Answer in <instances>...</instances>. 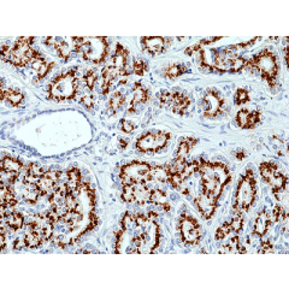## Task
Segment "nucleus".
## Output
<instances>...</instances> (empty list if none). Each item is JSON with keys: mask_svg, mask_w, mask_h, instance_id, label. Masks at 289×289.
I'll return each mask as SVG.
<instances>
[{"mask_svg": "<svg viewBox=\"0 0 289 289\" xmlns=\"http://www.w3.org/2000/svg\"><path fill=\"white\" fill-rule=\"evenodd\" d=\"M47 87V99L50 100L57 103L73 100L78 90L76 68H72L55 75Z\"/></svg>", "mask_w": 289, "mask_h": 289, "instance_id": "obj_1", "label": "nucleus"}, {"mask_svg": "<svg viewBox=\"0 0 289 289\" xmlns=\"http://www.w3.org/2000/svg\"><path fill=\"white\" fill-rule=\"evenodd\" d=\"M246 69L259 73L260 77L265 80L270 87L277 86V75L280 72L277 57L269 47L263 48L251 59H247Z\"/></svg>", "mask_w": 289, "mask_h": 289, "instance_id": "obj_2", "label": "nucleus"}, {"mask_svg": "<svg viewBox=\"0 0 289 289\" xmlns=\"http://www.w3.org/2000/svg\"><path fill=\"white\" fill-rule=\"evenodd\" d=\"M257 181L252 169H247L240 177L235 193V202L233 205L234 214H242L250 211L257 199Z\"/></svg>", "mask_w": 289, "mask_h": 289, "instance_id": "obj_3", "label": "nucleus"}, {"mask_svg": "<svg viewBox=\"0 0 289 289\" xmlns=\"http://www.w3.org/2000/svg\"><path fill=\"white\" fill-rule=\"evenodd\" d=\"M35 37H18L12 46L11 57L9 63L16 68H24L29 63H33L36 58L41 57L37 51L32 48V44L34 42Z\"/></svg>", "mask_w": 289, "mask_h": 289, "instance_id": "obj_4", "label": "nucleus"}, {"mask_svg": "<svg viewBox=\"0 0 289 289\" xmlns=\"http://www.w3.org/2000/svg\"><path fill=\"white\" fill-rule=\"evenodd\" d=\"M120 177L123 184L146 183L152 180V165L141 161L130 162L122 166Z\"/></svg>", "mask_w": 289, "mask_h": 289, "instance_id": "obj_5", "label": "nucleus"}, {"mask_svg": "<svg viewBox=\"0 0 289 289\" xmlns=\"http://www.w3.org/2000/svg\"><path fill=\"white\" fill-rule=\"evenodd\" d=\"M177 230L181 235L182 242L189 246L199 245L200 240L204 235V230L197 218L193 217L187 211H183L180 216Z\"/></svg>", "mask_w": 289, "mask_h": 289, "instance_id": "obj_6", "label": "nucleus"}, {"mask_svg": "<svg viewBox=\"0 0 289 289\" xmlns=\"http://www.w3.org/2000/svg\"><path fill=\"white\" fill-rule=\"evenodd\" d=\"M171 134L162 130H151L141 134L135 143V147L141 153H158L166 147Z\"/></svg>", "mask_w": 289, "mask_h": 289, "instance_id": "obj_7", "label": "nucleus"}, {"mask_svg": "<svg viewBox=\"0 0 289 289\" xmlns=\"http://www.w3.org/2000/svg\"><path fill=\"white\" fill-rule=\"evenodd\" d=\"M81 53L83 59L92 62L94 64H100L105 60L108 53V44L106 37H87L85 44L77 51Z\"/></svg>", "mask_w": 289, "mask_h": 289, "instance_id": "obj_8", "label": "nucleus"}, {"mask_svg": "<svg viewBox=\"0 0 289 289\" xmlns=\"http://www.w3.org/2000/svg\"><path fill=\"white\" fill-rule=\"evenodd\" d=\"M158 99L162 108L166 106L172 112L179 116L186 115V112L189 110L193 103L192 99L188 95H186L182 92H179V90H176V92L164 90V92H162L159 94Z\"/></svg>", "mask_w": 289, "mask_h": 289, "instance_id": "obj_9", "label": "nucleus"}, {"mask_svg": "<svg viewBox=\"0 0 289 289\" xmlns=\"http://www.w3.org/2000/svg\"><path fill=\"white\" fill-rule=\"evenodd\" d=\"M225 101L216 88H209L201 99V111L205 118H216L223 115Z\"/></svg>", "mask_w": 289, "mask_h": 289, "instance_id": "obj_10", "label": "nucleus"}, {"mask_svg": "<svg viewBox=\"0 0 289 289\" xmlns=\"http://www.w3.org/2000/svg\"><path fill=\"white\" fill-rule=\"evenodd\" d=\"M198 172L201 175V177L215 179L223 187H227L228 183H230L232 181L230 170L224 163H212V162H207L205 159H200Z\"/></svg>", "mask_w": 289, "mask_h": 289, "instance_id": "obj_11", "label": "nucleus"}, {"mask_svg": "<svg viewBox=\"0 0 289 289\" xmlns=\"http://www.w3.org/2000/svg\"><path fill=\"white\" fill-rule=\"evenodd\" d=\"M25 224L29 225V229L34 230L37 234L41 235L44 241L50 240L53 235V224L54 223L50 219L47 211H44L42 214H37L33 216Z\"/></svg>", "mask_w": 289, "mask_h": 289, "instance_id": "obj_12", "label": "nucleus"}, {"mask_svg": "<svg viewBox=\"0 0 289 289\" xmlns=\"http://www.w3.org/2000/svg\"><path fill=\"white\" fill-rule=\"evenodd\" d=\"M218 199L207 193H200L195 197V206L205 219H211L217 210Z\"/></svg>", "mask_w": 289, "mask_h": 289, "instance_id": "obj_13", "label": "nucleus"}, {"mask_svg": "<svg viewBox=\"0 0 289 289\" xmlns=\"http://www.w3.org/2000/svg\"><path fill=\"white\" fill-rule=\"evenodd\" d=\"M260 121H262V112L258 110L250 111L248 108H241L235 117V123L241 129H254Z\"/></svg>", "mask_w": 289, "mask_h": 289, "instance_id": "obj_14", "label": "nucleus"}, {"mask_svg": "<svg viewBox=\"0 0 289 289\" xmlns=\"http://www.w3.org/2000/svg\"><path fill=\"white\" fill-rule=\"evenodd\" d=\"M128 48L124 47L121 42L116 45V51L111 58V65L118 70L121 77H128L130 72L128 70Z\"/></svg>", "mask_w": 289, "mask_h": 289, "instance_id": "obj_15", "label": "nucleus"}, {"mask_svg": "<svg viewBox=\"0 0 289 289\" xmlns=\"http://www.w3.org/2000/svg\"><path fill=\"white\" fill-rule=\"evenodd\" d=\"M171 40L169 37H161V36H144L141 37V44L144 51L152 55H157L163 53L169 46Z\"/></svg>", "mask_w": 289, "mask_h": 289, "instance_id": "obj_16", "label": "nucleus"}, {"mask_svg": "<svg viewBox=\"0 0 289 289\" xmlns=\"http://www.w3.org/2000/svg\"><path fill=\"white\" fill-rule=\"evenodd\" d=\"M60 177V171H53V170H48L45 172L41 177L39 179L36 183L37 191L40 192L41 195H46L54 189L57 186L58 180Z\"/></svg>", "mask_w": 289, "mask_h": 289, "instance_id": "obj_17", "label": "nucleus"}, {"mask_svg": "<svg viewBox=\"0 0 289 289\" xmlns=\"http://www.w3.org/2000/svg\"><path fill=\"white\" fill-rule=\"evenodd\" d=\"M133 95H131L130 105H129L128 112H135V108L140 104H146L151 98V92L147 87H144L141 82L134 83L133 86Z\"/></svg>", "mask_w": 289, "mask_h": 289, "instance_id": "obj_18", "label": "nucleus"}, {"mask_svg": "<svg viewBox=\"0 0 289 289\" xmlns=\"http://www.w3.org/2000/svg\"><path fill=\"white\" fill-rule=\"evenodd\" d=\"M271 225L270 216H269L268 210L264 209L263 211H260L259 214L257 215V218L254 220V228H253V235L255 236L263 237L268 233L269 228Z\"/></svg>", "mask_w": 289, "mask_h": 289, "instance_id": "obj_19", "label": "nucleus"}, {"mask_svg": "<svg viewBox=\"0 0 289 289\" xmlns=\"http://www.w3.org/2000/svg\"><path fill=\"white\" fill-rule=\"evenodd\" d=\"M101 77H103V82H101V94L106 95L110 92V88L112 86V83L117 80L118 77H121L120 72L116 68H113L112 65L104 68L103 72H101Z\"/></svg>", "mask_w": 289, "mask_h": 289, "instance_id": "obj_20", "label": "nucleus"}, {"mask_svg": "<svg viewBox=\"0 0 289 289\" xmlns=\"http://www.w3.org/2000/svg\"><path fill=\"white\" fill-rule=\"evenodd\" d=\"M287 182H288L287 175L281 172L280 170H278V171L271 177L269 183H270L271 191H272L273 194L276 195V198L278 197V194H281V193L286 191V188H287Z\"/></svg>", "mask_w": 289, "mask_h": 289, "instance_id": "obj_21", "label": "nucleus"}, {"mask_svg": "<svg viewBox=\"0 0 289 289\" xmlns=\"http://www.w3.org/2000/svg\"><path fill=\"white\" fill-rule=\"evenodd\" d=\"M4 219H5V224H6V227L9 228L10 230H12L14 233L21 230L22 228H23V225L25 224V218L23 216V214L18 211L10 212Z\"/></svg>", "mask_w": 289, "mask_h": 289, "instance_id": "obj_22", "label": "nucleus"}, {"mask_svg": "<svg viewBox=\"0 0 289 289\" xmlns=\"http://www.w3.org/2000/svg\"><path fill=\"white\" fill-rule=\"evenodd\" d=\"M0 198H1V206L12 209L17 205V199L15 198V193L10 187V184L1 182L0 184Z\"/></svg>", "mask_w": 289, "mask_h": 289, "instance_id": "obj_23", "label": "nucleus"}, {"mask_svg": "<svg viewBox=\"0 0 289 289\" xmlns=\"http://www.w3.org/2000/svg\"><path fill=\"white\" fill-rule=\"evenodd\" d=\"M151 204L156 205V206L161 207L164 211H169L170 205L168 202V195L162 189H151L149 193V201Z\"/></svg>", "mask_w": 289, "mask_h": 289, "instance_id": "obj_24", "label": "nucleus"}, {"mask_svg": "<svg viewBox=\"0 0 289 289\" xmlns=\"http://www.w3.org/2000/svg\"><path fill=\"white\" fill-rule=\"evenodd\" d=\"M1 171L5 172H21L23 169V163L19 161L16 157L11 156H4L1 159V164H0Z\"/></svg>", "mask_w": 289, "mask_h": 289, "instance_id": "obj_25", "label": "nucleus"}, {"mask_svg": "<svg viewBox=\"0 0 289 289\" xmlns=\"http://www.w3.org/2000/svg\"><path fill=\"white\" fill-rule=\"evenodd\" d=\"M1 99L2 100H7L12 106H19L23 104L24 95L22 94L19 90H14V88H5L4 86L1 87Z\"/></svg>", "mask_w": 289, "mask_h": 289, "instance_id": "obj_26", "label": "nucleus"}, {"mask_svg": "<svg viewBox=\"0 0 289 289\" xmlns=\"http://www.w3.org/2000/svg\"><path fill=\"white\" fill-rule=\"evenodd\" d=\"M22 191H21V195L22 199L24 200L27 204L30 205H35L37 202L40 198V192L37 191L36 186L35 184H25L22 183Z\"/></svg>", "mask_w": 289, "mask_h": 289, "instance_id": "obj_27", "label": "nucleus"}, {"mask_svg": "<svg viewBox=\"0 0 289 289\" xmlns=\"http://www.w3.org/2000/svg\"><path fill=\"white\" fill-rule=\"evenodd\" d=\"M134 186V202L140 206L149 201V193L151 189L147 188L144 183H133Z\"/></svg>", "mask_w": 289, "mask_h": 289, "instance_id": "obj_28", "label": "nucleus"}, {"mask_svg": "<svg viewBox=\"0 0 289 289\" xmlns=\"http://www.w3.org/2000/svg\"><path fill=\"white\" fill-rule=\"evenodd\" d=\"M198 139L193 138V136H183L181 138L179 144V148H177V156L181 158H187V156L189 154V152L192 151L193 147L198 144Z\"/></svg>", "mask_w": 289, "mask_h": 289, "instance_id": "obj_29", "label": "nucleus"}, {"mask_svg": "<svg viewBox=\"0 0 289 289\" xmlns=\"http://www.w3.org/2000/svg\"><path fill=\"white\" fill-rule=\"evenodd\" d=\"M126 103V96L123 95V93L121 92H115L111 96L110 101H108V115H115L120 108H122V106L124 105Z\"/></svg>", "mask_w": 289, "mask_h": 289, "instance_id": "obj_30", "label": "nucleus"}, {"mask_svg": "<svg viewBox=\"0 0 289 289\" xmlns=\"http://www.w3.org/2000/svg\"><path fill=\"white\" fill-rule=\"evenodd\" d=\"M68 177V187H69L70 192H73L75 189L78 188L81 183H82V176H81V171L77 168H72L68 170L67 172Z\"/></svg>", "mask_w": 289, "mask_h": 289, "instance_id": "obj_31", "label": "nucleus"}, {"mask_svg": "<svg viewBox=\"0 0 289 289\" xmlns=\"http://www.w3.org/2000/svg\"><path fill=\"white\" fill-rule=\"evenodd\" d=\"M245 247H242L239 236H235L229 240V242L225 243L222 248H220L219 253H246Z\"/></svg>", "mask_w": 289, "mask_h": 289, "instance_id": "obj_32", "label": "nucleus"}, {"mask_svg": "<svg viewBox=\"0 0 289 289\" xmlns=\"http://www.w3.org/2000/svg\"><path fill=\"white\" fill-rule=\"evenodd\" d=\"M25 248H36L44 242V239L41 237V235L37 234L34 230L29 229L27 233L23 235Z\"/></svg>", "mask_w": 289, "mask_h": 289, "instance_id": "obj_33", "label": "nucleus"}, {"mask_svg": "<svg viewBox=\"0 0 289 289\" xmlns=\"http://www.w3.org/2000/svg\"><path fill=\"white\" fill-rule=\"evenodd\" d=\"M186 72L187 69L183 64H171L168 65V67L164 69L163 75L164 77L170 78V80H175V78L180 77V76H182Z\"/></svg>", "mask_w": 289, "mask_h": 289, "instance_id": "obj_34", "label": "nucleus"}, {"mask_svg": "<svg viewBox=\"0 0 289 289\" xmlns=\"http://www.w3.org/2000/svg\"><path fill=\"white\" fill-rule=\"evenodd\" d=\"M278 171V166L277 164L275 163H269V162H264V163L260 164L259 166V172L262 179L264 180L265 182H268L271 180V177Z\"/></svg>", "mask_w": 289, "mask_h": 289, "instance_id": "obj_35", "label": "nucleus"}, {"mask_svg": "<svg viewBox=\"0 0 289 289\" xmlns=\"http://www.w3.org/2000/svg\"><path fill=\"white\" fill-rule=\"evenodd\" d=\"M152 180H157L162 183L168 182V172L165 168L161 165H152Z\"/></svg>", "mask_w": 289, "mask_h": 289, "instance_id": "obj_36", "label": "nucleus"}, {"mask_svg": "<svg viewBox=\"0 0 289 289\" xmlns=\"http://www.w3.org/2000/svg\"><path fill=\"white\" fill-rule=\"evenodd\" d=\"M246 64H247V59L243 57H234L232 59V63H230V69H229V73H236L240 72L241 70L246 69Z\"/></svg>", "mask_w": 289, "mask_h": 289, "instance_id": "obj_37", "label": "nucleus"}, {"mask_svg": "<svg viewBox=\"0 0 289 289\" xmlns=\"http://www.w3.org/2000/svg\"><path fill=\"white\" fill-rule=\"evenodd\" d=\"M23 170H24L23 176L24 175H30V176L36 177V179H40V177H41L42 175L46 172L41 165H39V164H36V163L29 164V165H27L25 168L23 166Z\"/></svg>", "mask_w": 289, "mask_h": 289, "instance_id": "obj_38", "label": "nucleus"}, {"mask_svg": "<svg viewBox=\"0 0 289 289\" xmlns=\"http://www.w3.org/2000/svg\"><path fill=\"white\" fill-rule=\"evenodd\" d=\"M198 171H199V161L187 162L186 168L182 171L181 176L182 179H183V181H186L187 179H189L193 174H197Z\"/></svg>", "mask_w": 289, "mask_h": 289, "instance_id": "obj_39", "label": "nucleus"}, {"mask_svg": "<svg viewBox=\"0 0 289 289\" xmlns=\"http://www.w3.org/2000/svg\"><path fill=\"white\" fill-rule=\"evenodd\" d=\"M232 233H233V229H232V227H230L229 222L223 223L222 225H219V227L217 228L216 234H215V240H216V241L224 240L225 237L229 236Z\"/></svg>", "mask_w": 289, "mask_h": 289, "instance_id": "obj_40", "label": "nucleus"}, {"mask_svg": "<svg viewBox=\"0 0 289 289\" xmlns=\"http://www.w3.org/2000/svg\"><path fill=\"white\" fill-rule=\"evenodd\" d=\"M83 80H85V83L88 87V90H94L96 81H98V73H96L94 69L87 70V72H85V75H83Z\"/></svg>", "mask_w": 289, "mask_h": 289, "instance_id": "obj_41", "label": "nucleus"}, {"mask_svg": "<svg viewBox=\"0 0 289 289\" xmlns=\"http://www.w3.org/2000/svg\"><path fill=\"white\" fill-rule=\"evenodd\" d=\"M183 182L184 181L183 179H182L181 174H177V172H168V183L171 186V188L180 189L182 184H183Z\"/></svg>", "mask_w": 289, "mask_h": 289, "instance_id": "obj_42", "label": "nucleus"}, {"mask_svg": "<svg viewBox=\"0 0 289 289\" xmlns=\"http://www.w3.org/2000/svg\"><path fill=\"white\" fill-rule=\"evenodd\" d=\"M148 72L147 63L144 62L143 58H138L133 63V72L138 76H144V73Z\"/></svg>", "mask_w": 289, "mask_h": 289, "instance_id": "obj_43", "label": "nucleus"}, {"mask_svg": "<svg viewBox=\"0 0 289 289\" xmlns=\"http://www.w3.org/2000/svg\"><path fill=\"white\" fill-rule=\"evenodd\" d=\"M122 200H123L124 202H128V204L134 202V186H133V183L123 184V188H122Z\"/></svg>", "mask_w": 289, "mask_h": 289, "instance_id": "obj_44", "label": "nucleus"}, {"mask_svg": "<svg viewBox=\"0 0 289 289\" xmlns=\"http://www.w3.org/2000/svg\"><path fill=\"white\" fill-rule=\"evenodd\" d=\"M250 99V93H248V90L246 88H239L234 95L235 105H243V104L248 103Z\"/></svg>", "mask_w": 289, "mask_h": 289, "instance_id": "obj_45", "label": "nucleus"}, {"mask_svg": "<svg viewBox=\"0 0 289 289\" xmlns=\"http://www.w3.org/2000/svg\"><path fill=\"white\" fill-rule=\"evenodd\" d=\"M286 212L283 210V207L281 205H276L273 207V210L271 212H269V216H270V220L271 223H276V222H281L285 217Z\"/></svg>", "mask_w": 289, "mask_h": 289, "instance_id": "obj_46", "label": "nucleus"}, {"mask_svg": "<svg viewBox=\"0 0 289 289\" xmlns=\"http://www.w3.org/2000/svg\"><path fill=\"white\" fill-rule=\"evenodd\" d=\"M55 50H57L58 52V55H59L60 58H63L64 60H68L70 58V48H69V45L67 44V42L64 41V40H60L59 44L55 46Z\"/></svg>", "mask_w": 289, "mask_h": 289, "instance_id": "obj_47", "label": "nucleus"}, {"mask_svg": "<svg viewBox=\"0 0 289 289\" xmlns=\"http://www.w3.org/2000/svg\"><path fill=\"white\" fill-rule=\"evenodd\" d=\"M230 227H232L233 232L240 233L243 228V218L240 214H234V218L229 222Z\"/></svg>", "mask_w": 289, "mask_h": 289, "instance_id": "obj_48", "label": "nucleus"}, {"mask_svg": "<svg viewBox=\"0 0 289 289\" xmlns=\"http://www.w3.org/2000/svg\"><path fill=\"white\" fill-rule=\"evenodd\" d=\"M76 206H77V198L72 192H69L65 198V207L68 211H75Z\"/></svg>", "mask_w": 289, "mask_h": 289, "instance_id": "obj_49", "label": "nucleus"}, {"mask_svg": "<svg viewBox=\"0 0 289 289\" xmlns=\"http://www.w3.org/2000/svg\"><path fill=\"white\" fill-rule=\"evenodd\" d=\"M54 67V63L53 62H50V63H45L44 65H42L41 68H40L39 70H37V78H39V80H41V78H44V77H46V76L48 75V72H51V70H52V68Z\"/></svg>", "mask_w": 289, "mask_h": 289, "instance_id": "obj_50", "label": "nucleus"}, {"mask_svg": "<svg viewBox=\"0 0 289 289\" xmlns=\"http://www.w3.org/2000/svg\"><path fill=\"white\" fill-rule=\"evenodd\" d=\"M120 126H121L122 131H123V133H126V134H130V133H133L134 129H135V124H134L131 121L126 120V118H123V120H121Z\"/></svg>", "mask_w": 289, "mask_h": 289, "instance_id": "obj_51", "label": "nucleus"}, {"mask_svg": "<svg viewBox=\"0 0 289 289\" xmlns=\"http://www.w3.org/2000/svg\"><path fill=\"white\" fill-rule=\"evenodd\" d=\"M272 250V243L270 242V240H260L259 241V247H258V253H268L271 252Z\"/></svg>", "mask_w": 289, "mask_h": 289, "instance_id": "obj_52", "label": "nucleus"}, {"mask_svg": "<svg viewBox=\"0 0 289 289\" xmlns=\"http://www.w3.org/2000/svg\"><path fill=\"white\" fill-rule=\"evenodd\" d=\"M80 103L82 104L83 106H85L86 108H88V110H90V108L94 106V98H93V95H83L82 98H81Z\"/></svg>", "mask_w": 289, "mask_h": 289, "instance_id": "obj_53", "label": "nucleus"}, {"mask_svg": "<svg viewBox=\"0 0 289 289\" xmlns=\"http://www.w3.org/2000/svg\"><path fill=\"white\" fill-rule=\"evenodd\" d=\"M11 50L12 47L7 46V45H2L1 47V58L4 62L9 63L10 60V57H11Z\"/></svg>", "mask_w": 289, "mask_h": 289, "instance_id": "obj_54", "label": "nucleus"}, {"mask_svg": "<svg viewBox=\"0 0 289 289\" xmlns=\"http://www.w3.org/2000/svg\"><path fill=\"white\" fill-rule=\"evenodd\" d=\"M72 42H73V47H75V51L77 52V51L81 48V46L85 44L86 40H87V37H76V36H73V37H72Z\"/></svg>", "mask_w": 289, "mask_h": 289, "instance_id": "obj_55", "label": "nucleus"}, {"mask_svg": "<svg viewBox=\"0 0 289 289\" xmlns=\"http://www.w3.org/2000/svg\"><path fill=\"white\" fill-rule=\"evenodd\" d=\"M45 63H46V60H45V58L44 57H39V58H36V59L35 60H33V63H32V68L34 70H39L40 68L42 67V65L45 64Z\"/></svg>", "mask_w": 289, "mask_h": 289, "instance_id": "obj_56", "label": "nucleus"}, {"mask_svg": "<svg viewBox=\"0 0 289 289\" xmlns=\"http://www.w3.org/2000/svg\"><path fill=\"white\" fill-rule=\"evenodd\" d=\"M60 37H52V36H50V37H46V40H45V44L46 45H48V46H53L55 48V46H57L58 44H59V41H60Z\"/></svg>", "mask_w": 289, "mask_h": 289, "instance_id": "obj_57", "label": "nucleus"}, {"mask_svg": "<svg viewBox=\"0 0 289 289\" xmlns=\"http://www.w3.org/2000/svg\"><path fill=\"white\" fill-rule=\"evenodd\" d=\"M15 250H21V248H25V243L23 237H19V239H16L14 243Z\"/></svg>", "mask_w": 289, "mask_h": 289, "instance_id": "obj_58", "label": "nucleus"}]
</instances>
